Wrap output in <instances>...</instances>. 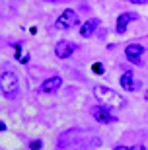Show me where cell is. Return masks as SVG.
Listing matches in <instances>:
<instances>
[{"label":"cell","instance_id":"cell-3","mask_svg":"<svg viewBox=\"0 0 148 150\" xmlns=\"http://www.w3.org/2000/svg\"><path fill=\"white\" fill-rule=\"evenodd\" d=\"M18 90H20V84H18L16 74L12 70H2V74H0V92H2V96L12 100V98H16Z\"/></svg>","mask_w":148,"mask_h":150},{"label":"cell","instance_id":"cell-1","mask_svg":"<svg viewBox=\"0 0 148 150\" xmlns=\"http://www.w3.org/2000/svg\"><path fill=\"white\" fill-rule=\"evenodd\" d=\"M90 131H82V129H68L66 133H62L59 137L57 148L59 150H88L92 144L84 142V137H88Z\"/></svg>","mask_w":148,"mask_h":150},{"label":"cell","instance_id":"cell-9","mask_svg":"<svg viewBox=\"0 0 148 150\" xmlns=\"http://www.w3.org/2000/svg\"><path fill=\"white\" fill-rule=\"evenodd\" d=\"M138 16L135 14V12H123V14L119 16V20H117V33H125L127 25H129L131 22H135Z\"/></svg>","mask_w":148,"mask_h":150},{"label":"cell","instance_id":"cell-13","mask_svg":"<svg viewBox=\"0 0 148 150\" xmlns=\"http://www.w3.org/2000/svg\"><path fill=\"white\" fill-rule=\"evenodd\" d=\"M92 70H93V72H98V74H103V70H105V68H103V64H99V62H96V64L92 67Z\"/></svg>","mask_w":148,"mask_h":150},{"label":"cell","instance_id":"cell-7","mask_svg":"<svg viewBox=\"0 0 148 150\" xmlns=\"http://www.w3.org/2000/svg\"><path fill=\"white\" fill-rule=\"evenodd\" d=\"M74 51H76V43L74 41H59L55 45V55L59 59H68Z\"/></svg>","mask_w":148,"mask_h":150},{"label":"cell","instance_id":"cell-16","mask_svg":"<svg viewBox=\"0 0 148 150\" xmlns=\"http://www.w3.org/2000/svg\"><path fill=\"white\" fill-rule=\"evenodd\" d=\"M45 2H57V0H45Z\"/></svg>","mask_w":148,"mask_h":150},{"label":"cell","instance_id":"cell-12","mask_svg":"<svg viewBox=\"0 0 148 150\" xmlns=\"http://www.w3.org/2000/svg\"><path fill=\"white\" fill-rule=\"evenodd\" d=\"M41 146H43L41 140H31V142H29V148L31 150H41Z\"/></svg>","mask_w":148,"mask_h":150},{"label":"cell","instance_id":"cell-15","mask_svg":"<svg viewBox=\"0 0 148 150\" xmlns=\"http://www.w3.org/2000/svg\"><path fill=\"white\" fill-rule=\"evenodd\" d=\"M129 2H132V4H144V2H148V0H129Z\"/></svg>","mask_w":148,"mask_h":150},{"label":"cell","instance_id":"cell-11","mask_svg":"<svg viewBox=\"0 0 148 150\" xmlns=\"http://www.w3.org/2000/svg\"><path fill=\"white\" fill-rule=\"evenodd\" d=\"M121 86H123L125 92H135V90H137V82H135L132 72H125L121 76Z\"/></svg>","mask_w":148,"mask_h":150},{"label":"cell","instance_id":"cell-6","mask_svg":"<svg viewBox=\"0 0 148 150\" xmlns=\"http://www.w3.org/2000/svg\"><path fill=\"white\" fill-rule=\"evenodd\" d=\"M92 115H93V119H96L98 123H101V125H107V123L117 121V117L113 115L109 109H105L103 105H96V107H92Z\"/></svg>","mask_w":148,"mask_h":150},{"label":"cell","instance_id":"cell-4","mask_svg":"<svg viewBox=\"0 0 148 150\" xmlns=\"http://www.w3.org/2000/svg\"><path fill=\"white\" fill-rule=\"evenodd\" d=\"M78 22H80V18H78L76 12L74 10H64L57 18V28L59 29H70V28H74V25H78Z\"/></svg>","mask_w":148,"mask_h":150},{"label":"cell","instance_id":"cell-17","mask_svg":"<svg viewBox=\"0 0 148 150\" xmlns=\"http://www.w3.org/2000/svg\"><path fill=\"white\" fill-rule=\"evenodd\" d=\"M144 98H146V100H148V92H146V94H144Z\"/></svg>","mask_w":148,"mask_h":150},{"label":"cell","instance_id":"cell-10","mask_svg":"<svg viewBox=\"0 0 148 150\" xmlns=\"http://www.w3.org/2000/svg\"><path fill=\"white\" fill-rule=\"evenodd\" d=\"M99 28V20L98 18H90L88 22H84L82 25H80V35L82 37H92L93 31Z\"/></svg>","mask_w":148,"mask_h":150},{"label":"cell","instance_id":"cell-2","mask_svg":"<svg viewBox=\"0 0 148 150\" xmlns=\"http://www.w3.org/2000/svg\"><path fill=\"white\" fill-rule=\"evenodd\" d=\"M93 96H96L101 103L113 107V109H121V107L127 105L125 98H123V96H119L115 90L107 88V86H96V88H93Z\"/></svg>","mask_w":148,"mask_h":150},{"label":"cell","instance_id":"cell-14","mask_svg":"<svg viewBox=\"0 0 148 150\" xmlns=\"http://www.w3.org/2000/svg\"><path fill=\"white\" fill-rule=\"evenodd\" d=\"M113 150H135L132 146H125V144H121V146H115Z\"/></svg>","mask_w":148,"mask_h":150},{"label":"cell","instance_id":"cell-8","mask_svg":"<svg viewBox=\"0 0 148 150\" xmlns=\"http://www.w3.org/2000/svg\"><path fill=\"white\" fill-rule=\"evenodd\" d=\"M60 86H62V78L60 76H53V78H47V80L41 84L39 92H41V94H55Z\"/></svg>","mask_w":148,"mask_h":150},{"label":"cell","instance_id":"cell-5","mask_svg":"<svg viewBox=\"0 0 148 150\" xmlns=\"http://www.w3.org/2000/svg\"><path fill=\"white\" fill-rule=\"evenodd\" d=\"M142 53H144V47L142 45H138V43H131V45H127V49H125V55L127 59L132 62V64H137V67H140V64H144L142 62Z\"/></svg>","mask_w":148,"mask_h":150}]
</instances>
